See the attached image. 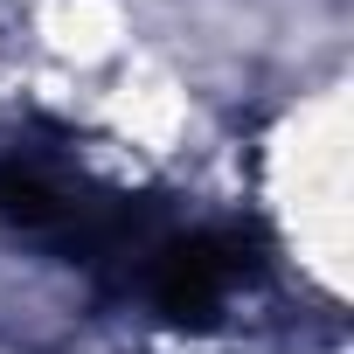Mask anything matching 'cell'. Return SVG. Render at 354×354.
<instances>
[{
  "mask_svg": "<svg viewBox=\"0 0 354 354\" xmlns=\"http://www.w3.org/2000/svg\"><path fill=\"white\" fill-rule=\"evenodd\" d=\"M0 230L21 243H49L63 257H139L153 236L125 202H91L63 174L35 160H0Z\"/></svg>",
  "mask_w": 354,
  "mask_h": 354,
  "instance_id": "obj_1",
  "label": "cell"
},
{
  "mask_svg": "<svg viewBox=\"0 0 354 354\" xmlns=\"http://www.w3.org/2000/svg\"><path fill=\"white\" fill-rule=\"evenodd\" d=\"M243 278H250V250L243 236H223V230H174L139 250V292L174 326H209Z\"/></svg>",
  "mask_w": 354,
  "mask_h": 354,
  "instance_id": "obj_2",
  "label": "cell"
}]
</instances>
